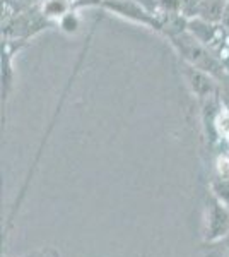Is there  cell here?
I'll list each match as a JSON object with an SVG mask.
<instances>
[{
    "mask_svg": "<svg viewBox=\"0 0 229 257\" xmlns=\"http://www.w3.org/2000/svg\"><path fill=\"white\" fill-rule=\"evenodd\" d=\"M169 43H171V47L178 53L183 64H188L191 67L203 70L219 82L226 81L229 77V69L224 64V60L215 52H212L207 45H203L202 41L195 38L188 30L176 36H171Z\"/></svg>",
    "mask_w": 229,
    "mask_h": 257,
    "instance_id": "cell-1",
    "label": "cell"
},
{
    "mask_svg": "<svg viewBox=\"0 0 229 257\" xmlns=\"http://www.w3.org/2000/svg\"><path fill=\"white\" fill-rule=\"evenodd\" d=\"M205 242H219L229 237V206L222 204L214 196L207 202Z\"/></svg>",
    "mask_w": 229,
    "mask_h": 257,
    "instance_id": "cell-2",
    "label": "cell"
},
{
    "mask_svg": "<svg viewBox=\"0 0 229 257\" xmlns=\"http://www.w3.org/2000/svg\"><path fill=\"white\" fill-rule=\"evenodd\" d=\"M181 76L193 96L207 99L217 94L220 82L217 79H214L212 76H209L207 72H203V70H198L181 62Z\"/></svg>",
    "mask_w": 229,
    "mask_h": 257,
    "instance_id": "cell-3",
    "label": "cell"
},
{
    "mask_svg": "<svg viewBox=\"0 0 229 257\" xmlns=\"http://www.w3.org/2000/svg\"><path fill=\"white\" fill-rule=\"evenodd\" d=\"M227 4V0H183L181 14L186 19L198 18L209 23H220Z\"/></svg>",
    "mask_w": 229,
    "mask_h": 257,
    "instance_id": "cell-4",
    "label": "cell"
},
{
    "mask_svg": "<svg viewBox=\"0 0 229 257\" xmlns=\"http://www.w3.org/2000/svg\"><path fill=\"white\" fill-rule=\"evenodd\" d=\"M38 9L45 16V19L50 21L52 24H57L70 11H76L70 0H41L38 4Z\"/></svg>",
    "mask_w": 229,
    "mask_h": 257,
    "instance_id": "cell-5",
    "label": "cell"
},
{
    "mask_svg": "<svg viewBox=\"0 0 229 257\" xmlns=\"http://www.w3.org/2000/svg\"><path fill=\"white\" fill-rule=\"evenodd\" d=\"M57 26L60 28V31H64L65 35H77L81 31L82 21L79 18L77 11H70L69 14H65L64 18L57 23Z\"/></svg>",
    "mask_w": 229,
    "mask_h": 257,
    "instance_id": "cell-6",
    "label": "cell"
},
{
    "mask_svg": "<svg viewBox=\"0 0 229 257\" xmlns=\"http://www.w3.org/2000/svg\"><path fill=\"white\" fill-rule=\"evenodd\" d=\"M157 14H181L183 0H156Z\"/></svg>",
    "mask_w": 229,
    "mask_h": 257,
    "instance_id": "cell-7",
    "label": "cell"
},
{
    "mask_svg": "<svg viewBox=\"0 0 229 257\" xmlns=\"http://www.w3.org/2000/svg\"><path fill=\"white\" fill-rule=\"evenodd\" d=\"M74 9H81V7H91V6H101L103 0H70Z\"/></svg>",
    "mask_w": 229,
    "mask_h": 257,
    "instance_id": "cell-8",
    "label": "cell"
},
{
    "mask_svg": "<svg viewBox=\"0 0 229 257\" xmlns=\"http://www.w3.org/2000/svg\"><path fill=\"white\" fill-rule=\"evenodd\" d=\"M220 26L224 28V31L229 35V4H227V7H226V12H224V16H222V19H220Z\"/></svg>",
    "mask_w": 229,
    "mask_h": 257,
    "instance_id": "cell-9",
    "label": "cell"
},
{
    "mask_svg": "<svg viewBox=\"0 0 229 257\" xmlns=\"http://www.w3.org/2000/svg\"><path fill=\"white\" fill-rule=\"evenodd\" d=\"M227 2H229V0H227Z\"/></svg>",
    "mask_w": 229,
    "mask_h": 257,
    "instance_id": "cell-10",
    "label": "cell"
}]
</instances>
